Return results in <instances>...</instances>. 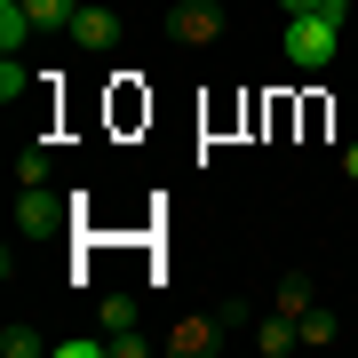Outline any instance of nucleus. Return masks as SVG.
<instances>
[{
	"label": "nucleus",
	"instance_id": "1",
	"mask_svg": "<svg viewBox=\"0 0 358 358\" xmlns=\"http://www.w3.org/2000/svg\"><path fill=\"white\" fill-rule=\"evenodd\" d=\"M343 16H350V0H319L310 16H287V32H279L287 64L294 72H327L334 64V40H343Z\"/></svg>",
	"mask_w": 358,
	"mask_h": 358
},
{
	"label": "nucleus",
	"instance_id": "2",
	"mask_svg": "<svg viewBox=\"0 0 358 358\" xmlns=\"http://www.w3.org/2000/svg\"><path fill=\"white\" fill-rule=\"evenodd\" d=\"M167 40H176V48H215L223 40V8L215 0H176V8H167Z\"/></svg>",
	"mask_w": 358,
	"mask_h": 358
},
{
	"label": "nucleus",
	"instance_id": "3",
	"mask_svg": "<svg viewBox=\"0 0 358 358\" xmlns=\"http://www.w3.org/2000/svg\"><path fill=\"white\" fill-rule=\"evenodd\" d=\"M56 231H64V199L48 183H24L16 192V239H56Z\"/></svg>",
	"mask_w": 358,
	"mask_h": 358
},
{
	"label": "nucleus",
	"instance_id": "4",
	"mask_svg": "<svg viewBox=\"0 0 358 358\" xmlns=\"http://www.w3.org/2000/svg\"><path fill=\"white\" fill-rule=\"evenodd\" d=\"M64 40H80L88 56H112V48H120V16L103 8V0H80V16H72V32H64Z\"/></svg>",
	"mask_w": 358,
	"mask_h": 358
},
{
	"label": "nucleus",
	"instance_id": "5",
	"mask_svg": "<svg viewBox=\"0 0 358 358\" xmlns=\"http://www.w3.org/2000/svg\"><path fill=\"white\" fill-rule=\"evenodd\" d=\"M223 327L231 319H183L176 334H167V350H176V358H215L223 350Z\"/></svg>",
	"mask_w": 358,
	"mask_h": 358
},
{
	"label": "nucleus",
	"instance_id": "6",
	"mask_svg": "<svg viewBox=\"0 0 358 358\" xmlns=\"http://www.w3.org/2000/svg\"><path fill=\"white\" fill-rule=\"evenodd\" d=\"M255 350H263V358H287V350H303L294 319H279V310H271V319H255Z\"/></svg>",
	"mask_w": 358,
	"mask_h": 358
},
{
	"label": "nucleus",
	"instance_id": "7",
	"mask_svg": "<svg viewBox=\"0 0 358 358\" xmlns=\"http://www.w3.org/2000/svg\"><path fill=\"white\" fill-rule=\"evenodd\" d=\"M32 32H40V24H32V8H24V0H0V56H16Z\"/></svg>",
	"mask_w": 358,
	"mask_h": 358
},
{
	"label": "nucleus",
	"instance_id": "8",
	"mask_svg": "<svg viewBox=\"0 0 358 358\" xmlns=\"http://www.w3.org/2000/svg\"><path fill=\"white\" fill-rule=\"evenodd\" d=\"M310 303H319V294H310V279H303V271H287V279H279V294H271V310H279V319H303Z\"/></svg>",
	"mask_w": 358,
	"mask_h": 358
},
{
	"label": "nucleus",
	"instance_id": "9",
	"mask_svg": "<svg viewBox=\"0 0 358 358\" xmlns=\"http://www.w3.org/2000/svg\"><path fill=\"white\" fill-rule=\"evenodd\" d=\"M294 334H303V350H334V334H343V327H334V310H319V303H310L303 319H294Z\"/></svg>",
	"mask_w": 358,
	"mask_h": 358
},
{
	"label": "nucleus",
	"instance_id": "10",
	"mask_svg": "<svg viewBox=\"0 0 358 358\" xmlns=\"http://www.w3.org/2000/svg\"><path fill=\"white\" fill-rule=\"evenodd\" d=\"M24 8H32V24H40V32H72L80 0H24Z\"/></svg>",
	"mask_w": 358,
	"mask_h": 358
},
{
	"label": "nucleus",
	"instance_id": "11",
	"mask_svg": "<svg viewBox=\"0 0 358 358\" xmlns=\"http://www.w3.org/2000/svg\"><path fill=\"white\" fill-rule=\"evenodd\" d=\"M96 319H103V334H120V327H136V319H143V303H136V294H103Z\"/></svg>",
	"mask_w": 358,
	"mask_h": 358
},
{
	"label": "nucleus",
	"instance_id": "12",
	"mask_svg": "<svg viewBox=\"0 0 358 358\" xmlns=\"http://www.w3.org/2000/svg\"><path fill=\"white\" fill-rule=\"evenodd\" d=\"M48 350V334H32V327H0V358H40Z\"/></svg>",
	"mask_w": 358,
	"mask_h": 358
},
{
	"label": "nucleus",
	"instance_id": "13",
	"mask_svg": "<svg viewBox=\"0 0 358 358\" xmlns=\"http://www.w3.org/2000/svg\"><path fill=\"white\" fill-rule=\"evenodd\" d=\"M48 358H112L103 334H64V343H48Z\"/></svg>",
	"mask_w": 358,
	"mask_h": 358
},
{
	"label": "nucleus",
	"instance_id": "14",
	"mask_svg": "<svg viewBox=\"0 0 358 358\" xmlns=\"http://www.w3.org/2000/svg\"><path fill=\"white\" fill-rule=\"evenodd\" d=\"M24 88H32V72L16 64V56H0V103H16V96H24Z\"/></svg>",
	"mask_w": 358,
	"mask_h": 358
},
{
	"label": "nucleus",
	"instance_id": "15",
	"mask_svg": "<svg viewBox=\"0 0 358 358\" xmlns=\"http://www.w3.org/2000/svg\"><path fill=\"white\" fill-rule=\"evenodd\" d=\"M16 183H48V152H40V143H32L24 159H16Z\"/></svg>",
	"mask_w": 358,
	"mask_h": 358
},
{
	"label": "nucleus",
	"instance_id": "16",
	"mask_svg": "<svg viewBox=\"0 0 358 358\" xmlns=\"http://www.w3.org/2000/svg\"><path fill=\"white\" fill-rule=\"evenodd\" d=\"M103 343H112V358H143V334H136V327H120V334H103Z\"/></svg>",
	"mask_w": 358,
	"mask_h": 358
},
{
	"label": "nucleus",
	"instance_id": "17",
	"mask_svg": "<svg viewBox=\"0 0 358 358\" xmlns=\"http://www.w3.org/2000/svg\"><path fill=\"white\" fill-rule=\"evenodd\" d=\"M310 8H319V0H279V16H310Z\"/></svg>",
	"mask_w": 358,
	"mask_h": 358
},
{
	"label": "nucleus",
	"instance_id": "18",
	"mask_svg": "<svg viewBox=\"0 0 358 358\" xmlns=\"http://www.w3.org/2000/svg\"><path fill=\"white\" fill-rule=\"evenodd\" d=\"M343 176H350V183H358V143H343Z\"/></svg>",
	"mask_w": 358,
	"mask_h": 358
}]
</instances>
